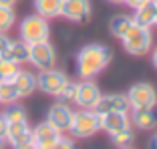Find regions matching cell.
<instances>
[{
    "instance_id": "36",
    "label": "cell",
    "mask_w": 157,
    "mask_h": 149,
    "mask_svg": "<svg viewBox=\"0 0 157 149\" xmlns=\"http://www.w3.org/2000/svg\"><path fill=\"white\" fill-rule=\"evenodd\" d=\"M153 4H155V22H157V0H153Z\"/></svg>"
},
{
    "instance_id": "21",
    "label": "cell",
    "mask_w": 157,
    "mask_h": 149,
    "mask_svg": "<svg viewBox=\"0 0 157 149\" xmlns=\"http://www.w3.org/2000/svg\"><path fill=\"white\" fill-rule=\"evenodd\" d=\"M18 101H20V95L12 81H0V103L2 105H12V103H18Z\"/></svg>"
},
{
    "instance_id": "14",
    "label": "cell",
    "mask_w": 157,
    "mask_h": 149,
    "mask_svg": "<svg viewBox=\"0 0 157 149\" xmlns=\"http://www.w3.org/2000/svg\"><path fill=\"white\" fill-rule=\"evenodd\" d=\"M60 135H63V133H60L56 127H52L48 121H42L33 129V143L36 145L38 149H48Z\"/></svg>"
},
{
    "instance_id": "16",
    "label": "cell",
    "mask_w": 157,
    "mask_h": 149,
    "mask_svg": "<svg viewBox=\"0 0 157 149\" xmlns=\"http://www.w3.org/2000/svg\"><path fill=\"white\" fill-rule=\"evenodd\" d=\"M14 87H16V91H18L20 99L24 97H30V95L36 91V74H33L30 71H18V74L12 79Z\"/></svg>"
},
{
    "instance_id": "11",
    "label": "cell",
    "mask_w": 157,
    "mask_h": 149,
    "mask_svg": "<svg viewBox=\"0 0 157 149\" xmlns=\"http://www.w3.org/2000/svg\"><path fill=\"white\" fill-rule=\"evenodd\" d=\"M131 125L141 131H153L157 129V105L149 107H137L131 109Z\"/></svg>"
},
{
    "instance_id": "3",
    "label": "cell",
    "mask_w": 157,
    "mask_h": 149,
    "mask_svg": "<svg viewBox=\"0 0 157 149\" xmlns=\"http://www.w3.org/2000/svg\"><path fill=\"white\" fill-rule=\"evenodd\" d=\"M123 42V48L127 55L131 56H145L151 52L153 47V34H151V28H143V26H133L129 28V32L121 38Z\"/></svg>"
},
{
    "instance_id": "9",
    "label": "cell",
    "mask_w": 157,
    "mask_h": 149,
    "mask_svg": "<svg viewBox=\"0 0 157 149\" xmlns=\"http://www.w3.org/2000/svg\"><path fill=\"white\" fill-rule=\"evenodd\" d=\"M91 0H63L60 6V16L67 18L69 22H89L91 18Z\"/></svg>"
},
{
    "instance_id": "27",
    "label": "cell",
    "mask_w": 157,
    "mask_h": 149,
    "mask_svg": "<svg viewBox=\"0 0 157 149\" xmlns=\"http://www.w3.org/2000/svg\"><path fill=\"white\" fill-rule=\"evenodd\" d=\"M6 131H8V121H6V117L0 113V139H6Z\"/></svg>"
},
{
    "instance_id": "19",
    "label": "cell",
    "mask_w": 157,
    "mask_h": 149,
    "mask_svg": "<svg viewBox=\"0 0 157 149\" xmlns=\"http://www.w3.org/2000/svg\"><path fill=\"white\" fill-rule=\"evenodd\" d=\"M2 56H4V59H10V61H14V63H18V65L28 63V44L24 40H10Z\"/></svg>"
},
{
    "instance_id": "15",
    "label": "cell",
    "mask_w": 157,
    "mask_h": 149,
    "mask_svg": "<svg viewBox=\"0 0 157 149\" xmlns=\"http://www.w3.org/2000/svg\"><path fill=\"white\" fill-rule=\"evenodd\" d=\"M101 115V131L113 135L119 133L121 129L131 125V117L129 113H99Z\"/></svg>"
},
{
    "instance_id": "34",
    "label": "cell",
    "mask_w": 157,
    "mask_h": 149,
    "mask_svg": "<svg viewBox=\"0 0 157 149\" xmlns=\"http://www.w3.org/2000/svg\"><path fill=\"white\" fill-rule=\"evenodd\" d=\"M107 2H111V4H123V0H107Z\"/></svg>"
},
{
    "instance_id": "24",
    "label": "cell",
    "mask_w": 157,
    "mask_h": 149,
    "mask_svg": "<svg viewBox=\"0 0 157 149\" xmlns=\"http://www.w3.org/2000/svg\"><path fill=\"white\" fill-rule=\"evenodd\" d=\"M75 97H77V83H73V81H67L65 87L56 95L59 103H65V105H75Z\"/></svg>"
},
{
    "instance_id": "1",
    "label": "cell",
    "mask_w": 157,
    "mask_h": 149,
    "mask_svg": "<svg viewBox=\"0 0 157 149\" xmlns=\"http://www.w3.org/2000/svg\"><path fill=\"white\" fill-rule=\"evenodd\" d=\"M113 61V51L107 44H85L77 55V73L81 79H95Z\"/></svg>"
},
{
    "instance_id": "18",
    "label": "cell",
    "mask_w": 157,
    "mask_h": 149,
    "mask_svg": "<svg viewBox=\"0 0 157 149\" xmlns=\"http://www.w3.org/2000/svg\"><path fill=\"white\" fill-rule=\"evenodd\" d=\"M133 24H135L133 16H129V14H115V16L109 20V30H111V34L117 40H121L125 34L129 32V28L133 26Z\"/></svg>"
},
{
    "instance_id": "2",
    "label": "cell",
    "mask_w": 157,
    "mask_h": 149,
    "mask_svg": "<svg viewBox=\"0 0 157 149\" xmlns=\"http://www.w3.org/2000/svg\"><path fill=\"white\" fill-rule=\"evenodd\" d=\"M101 131V115L95 109H78L73 113L69 133L75 139H89Z\"/></svg>"
},
{
    "instance_id": "4",
    "label": "cell",
    "mask_w": 157,
    "mask_h": 149,
    "mask_svg": "<svg viewBox=\"0 0 157 149\" xmlns=\"http://www.w3.org/2000/svg\"><path fill=\"white\" fill-rule=\"evenodd\" d=\"M18 34L20 40H24L26 44H34V42H42L51 38V26L48 20L42 18L40 14H30L24 16L18 24Z\"/></svg>"
},
{
    "instance_id": "13",
    "label": "cell",
    "mask_w": 157,
    "mask_h": 149,
    "mask_svg": "<svg viewBox=\"0 0 157 149\" xmlns=\"http://www.w3.org/2000/svg\"><path fill=\"white\" fill-rule=\"evenodd\" d=\"M6 141L14 149L28 143V141H33V127L28 125V119L26 121H10L8 131H6Z\"/></svg>"
},
{
    "instance_id": "5",
    "label": "cell",
    "mask_w": 157,
    "mask_h": 149,
    "mask_svg": "<svg viewBox=\"0 0 157 149\" xmlns=\"http://www.w3.org/2000/svg\"><path fill=\"white\" fill-rule=\"evenodd\" d=\"M28 63L38 71L52 69L56 65V51L48 40L28 44Z\"/></svg>"
},
{
    "instance_id": "10",
    "label": "cell",
    "mask_w": 157,
    "mask_h": 149,
    "mask_svg": "<svg viewBox=\"0 0 157 149\" xmlns=\"http://www.w3.org/2000/svg\"><path fill=\"white\" fill-rule=\"evenodd\" d=\"M73 109L71 105H65V103H55L48 113H46V121L51 123L52 127L60 131V133H69V127H71V121H73Z\"/></svg>"
},
{
    "instance_id": "12",
    "label": "cell",
    "mask_w": 157,
    "mask_h": 149,
    "mask_svg": "<svg viewBox=\"0 0 157 149\" xmlns=\"http://www.w3.org/2000/svg\"><path fill=\"white\" fill-rule=\"evenodd\" d=\"M97 113H129V101H127V95L121 93H111V95H101L97 107Z\"/></svg>"
},
{
    "instance_id": "8",
    "label": "cell",
    "mask_w": 157,
    "mask_h": 149,
    "mask_svg": "<svg viewBox=\"0 0 157 149\" xmlns=\"http://www.w3.org/2000/svg\"><path fill=\"white\" fill-rule=\"evenodd\" d=\"M101 89L93 79H83L77 83V97H75V105L81 109H95L99 99H101Z\"/></svg>"
},
{
    "instance_id": "23",
    "label": "cell",
    "mask_w": 157,
    "mask_h": 149,
    "mask_svg": "<svg viewBox=\"0 0 157 149\" xmlns=\"http://www.w3.org/2000/svg\"><path fill=\"white\" fill-rule=\"evenodd\" d=\"M20 71V65L18 63L10 61V59H4L0 56V81H12Z\"/></svg>"
},
{
    "instance_id": "33",
    "label": "cell",
    "mask_w": 157,
    "mask_h": 149,
    "mask_svg": "<svg viewBox=\"0 0 157 149\" xmlns=\"http://www.w3.org/2000/svg\"><path fill=\"white\" fill-rule=\"evenodd\" d=\"M151 65L157 69V47L153 48V52H151Z\"/></svg>"
},
{
    "instance_id": "35",
    "label": "cell",
    "mask_w": 157,
    "mask_h": 149,
    "mask_svg": "<svg viewBox=\"0 0 157 149\" xmlns=\"http://www.w3.org/2000/svg\"><path fill=\"white\" fill-rule=\"evenodd\" d=\"M6 147V139H0V149H4Z\"/></svg>"
},
{
    "instance_id": "37",
    "label": "cell",
    "mask_w": 157,
    "mask_h": 149,
    "mask_svg": "<svg viewBox=\"0 0 157 149\" xmlns=\"http://www.w3.org/2000/svg\"><path fill=\"white\" fill-rule=\"evenodd\" d=\"M123 149H133V147H123Z\"/></svg>"
},
{
    "instance_id": "28",
    "label": "cell",
    "mask_w": 157,
    "mask_h": 149,
    "mask_svg": "<svg viewBox=\"0 0 157 149\" xmlns=\"http://www.w3.org/2000/svg\"><path fill=\"white\" fill-rule=\"evenodd\" d=\"M8 42H10V38L6 36L4 32H0V56L4 55V51H6V47H8Z\"/></svg>"
},
{
    "instance_id": "20",
    "label": "cell",
    "mask_w": 157,
    "mask_h": 149,
    "mask_svg": "<svg viewBox=\"0 0 157 149\" xmlns=\"http://www.w3.org/2000/svg\"><path fill=\"white\" fill-rule=\"evenodd\" d=\"M60 6H63V0H34V10H36V14H40L42 18H46V20L59 18L60 16Z\"/></svg>"
},
{
    "instance_id": "32",
    "label": "cell",
    "mask_w": 157,
    "mask_h": 149,
    "mask_svg": "<svg viewBox=\"0 0 157 149\" xmlns=\"http://www.w3.org/2000/svg\"><path fill=\"white\" fill-rule=\"evenodd\" d=\"M16 149H38L36 145L33 143V141H28V143H24V145H20V147H16Z\"/></svg>"
},
{
    "instance_id": "31",
    "label": "cell",
    "mask_w": 157,
    "mask_h": 149,
    "mask_svg": "<svg viewBox=\"0 0 157 149\" xmlns=\"http://www.w3.org/2000/svg\"><path fill=\"white\" fill-rule=\"evenodd\" d=\"M18 0H0V6H8V8H14V4H16Z\"/></svg>"
},
{
    "instance_id": "17",
    "label": "cell",
    "mask_w": 157,
    "mask_h": 149,
    "mask_svg": "<svg viewBox=\"0 0 157 149\" xmlns=\"http://www.w3.org/2000/svg\"><path fill=\"white\" fill-rule=\"evenodd\" d=\"M133 22L137 26H143V28H151L155 26V4H153V0H147L145 4L137 6L133 12Z\"/></svg>"
},
{
    "instance_id": "25",
    "label": "cell",
    "mask_w": 157,
    "mask_h": 149,
    "mask_svg": "<svg viewBox=\"0 0 157 149\" xmlns=\"http://www.w3.org/2000/svg\"><path fill=\"white\" fill-rule=\"evenodd\" d=\"M14 22H16V14H14L12 8H8V6H0V32H8L10 28L14 26Z\"/></svg>"
},
{
    "instance_id": "6",
    "label": "cell",
    "mask_w": 157,
    "mask_h": 149,
    "mask_svg": "<svg viewBox=\"0 0 157 149\" xmlns=\"http://www.w3.org/2000/svg\"><path fill=\"white\" fill-rule=\"evenodd\" d=\"M127 101H129L131 109L137 107H149V105H157V89L149 83H135L127 91Z\"/></svg>"
},
{
    "instance_id": "30",
    "label": "cell",
    "mask_w": 157,
    "mask_h": 149,
    "mask_svg": "<svg viewBox=\"0 0 157 149\" xmlns=\"http://www.w3.org/2000/svg\"><path fill=\"white\" fill-rule=\"evenodd\" d=\"M147 147H149V149H157V131H155V133L151 135V139H149Z\"/></svg>"
},
{
    "instance_id": "22",
    "label": "cell",
    "mask_w": 157,
    "mask_h": 149,
    "mask_svg": "<svg viewBox=\"0 0 157 149\" xmlns=\"http://www.w3.org/2000/svg\"><path fill=\"white\" fill-rule=\"evenodd\" d=\"M111 139H113V143H115L119 149H123V147H131V143L135 141L133 125H129V127H125V129H121L119 133H113Z\"/></svg>"
},
{
    "instance_id": "26",
    "label": "cell",
    "mask_w": 157,
    "mask_h": 149,
    "mask_svg": "<svg viewBox=\"0 0 157 149\" xmlns=\"http://www.w3.org/2000/svg\"><path fill=\"white\" fill-rule=\"evenodd\" d=\"M48 149H77V145H75L73 139H69V137H63V135H60Z\"/></svg>"
},
{
    "instance_id": "7",
    "label": "cell",
    "mask_w": 157,
    "mask_h": 149,
    "mask_svg": "<svg viewBox=\"0 0 157 149\" xmlns=\"http://www.w3.org/2000/svg\"><path fill=\"white\" fill-rule=\"evenodd\" d=\"M67 74L59 69H46L40 71V74H36V89H40L44 95H51V97H56L59 91L65 87L67 83Z\"/></svg>"
},
{
    "instance_id": "29",
    "label": "cell",
    "mask_w": 157,
    "mask_h": 149,
    "mask_svg": "<svg viewBox=\"0 0 157 149\" xmlns=\"http://www.w3.org/2000/svg\"><path fill=\"white\" fill-rule=\"evenodd\" d=\"M145 2H147V0H123V4H127L129 6V8H137V6H141V4H145Z\"/></svg>"
}]
</instances>
